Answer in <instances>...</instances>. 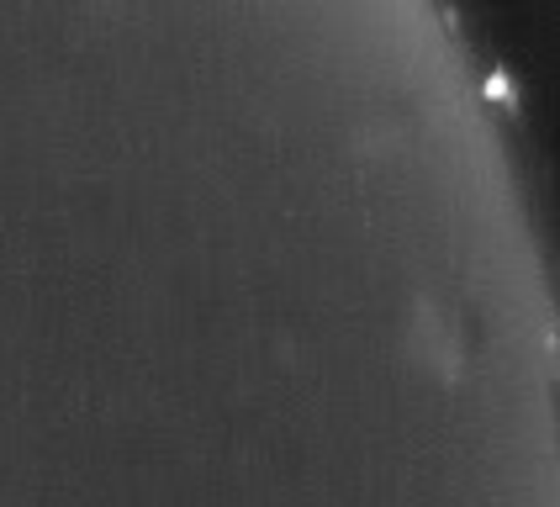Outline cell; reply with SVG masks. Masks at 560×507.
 Returning a JSON list of instances; mask_svg holds the SVG:
<instances>
[{
	"mask_svg": "<svg viewBox=\"0 0 560 507\" xmlns=\"http://www.w3.org/2000/svg\"><path fill=\"white\" fill-rule=\"evenodd\" d=\"M487 90H492V96H503V101H507V74H503V69H492V74H487Z\"/></svg>",
	"mask_w": 560,
	"mask_h": 507,
	"instance_id": "obj_1",
	"label": "cell"
}]
</instances>
